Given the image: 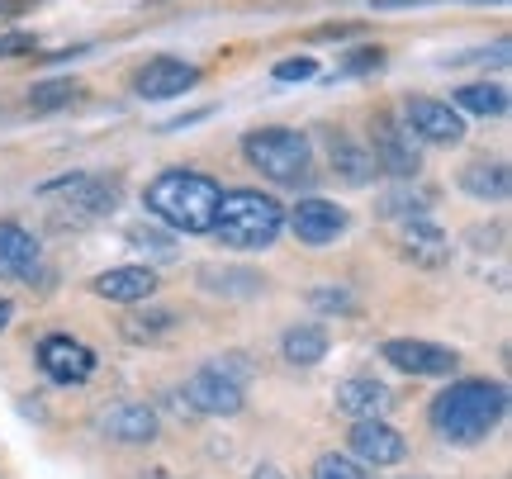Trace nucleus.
<instances>
[{
    "instance_id": "obj_1",
    "label": "nucleus",
    "mask_w": 512,
    "mask_h": 479,
    "mask_svg": "<svg viewBox=\"0 0 512 479\" xmlns=\"http://www.w3.org/2000/svg\"><path fill=\"white\" fill-rule=\"evenodd\" d=\"M508 413V389L494 380H456L432 399V427L441 442L475 446L484 442Z\"/></svg>"
},
{
    "instance_id": "obj_2",
    "label": "nucleus",
    "mask_w": 512,
    "mask_h": 479,
    "mask_svg": "<svg viewBox=\"0 0 512 479\" xmlns=\"http://www.w3.org/2000/svg\"><path fill=\"white\" fill-rule=\"evenodd\" d=\"M219 181H209L204 171H185L171 166L143 190V204L152 219H162L171 233H214V214H219Z\"/></svg>"
},
{
    "instance_id": "obj_3",
    "label": "nucleus",
    "mask_w": 512,
    "mask_h": 479,
    "mask_svg": "<svg viewBox=\"0 0 512 479\" xmlns=\"http://www.w3.org/2000/svg\"><path fill=\"white\" fill-rule=\"evenodd\" d=\"M214 233L233 252H266L285 233V204L261 195V190H228V195H219Z\"/></svg>"
},
{
    "instance_id": "obj_4",
    "label": "nucleus",
    "mask_w": 512,
    "mask_h": 479,
    "mask_svg": "<svg viewBox=\"0 0 512 479\" xmlns=\"http://www.w3.org/2000/svg\"><path fill=\"white\" fill-rule=\"evenodd\" d=\"M242 157L275 185H304L313 171V143L299 129H256L242 138Z\"/></svg>"
},
{
    "instance_id": "obj_5",
    "label": "nucleus",
    "mask_w": 512,
    "mask_h": 479,
    "mask_svg": "<svg viewBox=\"0 0 512 479\" xmlns=\"http://www.w3.org/2000/svg\"><path fill=\"white\" fill-rule=\"evenodd\" d=\"M38 195H67L62 204H53V223L57 228H81V223L91 219H105L119 209V181L110 176H86V171H76V176H57V181H43L38 185Z\"/></svg>"
},
{
    "instance_id": "obj_6",
    "label": "nucleus",
    "mask_w": 512,
    "mask_h": 479,
    "mask_svg": "<svg viewBox=\"0 0 512 479\" xmlns=\"http://www.w3.org/2000/svg\"><path fill=\"white\" fill-rule=\"evenodd\" d=\"M403 124H408V133L418 143H432V148H456L460 138H465V119H460L456 105L427 100V95H413L403 105Z\"/></svg>"
},
{
    "instance_id": "obj_7",
    "label": "nucleus",
    "mask_w": 512,
    "mask_h": 479,
    "mask_svg": "<svg viewBox=\"0 0 512 479\" xmlns=\"http://www.w3.org/2000/svg\"><path fill=\"white\" fill-rule=\"evenodd\" d=\"M38 370L53 385H86L95 375V351L86 342L67 337V332H53V337L38 342Z\"/></svg>"
},
{
    "instance_id": "obj_8",
    "label": "nucleus",
    "mask_w": 512,
    "mask_h": 479,
    "mask_svg": "<svg viewBox=\"0 0 512 479\" xmlns=\"http://www.w3.org/2000/svg\"><path fill=\"white\" fill-rule=\"evenodd\" d=\"M247 385H238V380H228L223 370L204 366L190 375V385L181 389L185 404L195 408L200 418H233V413H242V404H247V394H242Z\"/></svg>"
},
{
    "instance_id": "obj_9",
    "label": "nucleus",
    "mask_w": 512,
    "mask_h": 479,
    "mask_svg": "<svg viewBox=\"0 0 512 479\" xmlns=\"http://www.w3.org/2000/svg\"><path fill=\"white\" fill-rule=\"evenodd\" d=\"M380 356L389 361L394 370L403 375H456L460 356L451 347H441V342H422V337H389L380 347Z\"/></svg>"
},
{
    "instance_id": "obj_10",
    "label": "nucleus",
    "mask_w": 512,
    "mask_h": 479,
    "mask_svg": "<svg viewBox=\"0 0 512 479\" xmlns=\"http://www.w3.org/2000/svg\"><path fill=\"white\" fill-rule=\"evenodd\" d=\"M370 157H375V166H380V171L399 176V181H413V176H418V166H422L418 138L408 133V124L389 119V114H380V119H375V148H370Z\"/></svg>"
},
{
    "instance_id": "obj_11",
    "label": "nucleus",
    "mask_w": 512,
    "mask_h": 479,
    "mask_svg": "<svg viewBox=\"0 0 512 479\" xmlns=\"http://www.w3.org/2000/svg\"><path fill=\"white\" fill-rule=\"evenodd\" d=\"M285 223L294 228V238L309 242V247H328V242H337L342 233H347V209L342 204L323 200V195H309V200H299L285 214Z\"/></svg>"
},
{
    "instance_id": "obj_12",
    "label": "nucleus",
    "mask_w": 512,
    "mask_h": 479,
    "mask_svg": "<svg viewBox=\"0 0 512 479\" xmlns=\"http://www.w3.org/2000/svg\"><path fill=\"white\" fill-rule=\"evenodd\" d=\"M200 86V67L195 62H185V57H152L143 72L133 76V91L143 95V100H176V95L195 91Z\"/></svg>"
},
{
    "instance_id": "obj_13",
    "label": "nucleus",
    "mask_w": 512,
    "mask_h": 479,
    "mask_svg": "<svg viewBox=\"0 0 512 479\" xmlns=\"http://www.w3.org/2000/svg\"><path fill=\"white\" fill-rule=\"evenodd\" d=\"M347 442H351V461H361V465H399L403 456H408V442H403V432L399 427H389L384 418H361V423L347 432Z\"/></svg>"
},
{
    "instance_id": "obj_14",
    "label": "nucleus",
    "mask_w": 512,
    "mask_h": 479,
    "mask_svg": "<svg viewBox=\"0 0 512 479\" xmlns=\"http://www.w3.org/2000/svg\"><path fill=\"white\" fill-rule=\"evenodd\" d=\"M38 266H43V247H38V238L24 228V223L5 219L0 223V276L34 285Z\"/></svg>"
},
{
    "instance_id": "obj_15",
    "label": "nucleus",
    "mask_w": 512,
    "mask_h": 479,
    "mask_svg": "<svg viewBox=\"0 0 512 479\" xmlns=\"http://www.w3.org/2000/svg\"><path fill=\"white\" fill-rule=\"evenodd\" d=\"M95 427H100V437H110V442H119V446L157 442V413L147 404H110L95 418Z\"/></svg>"
},
{
    "instance_id": "obj_16",
    "label": "nucleus",
    "mask_w": 512,
    "mask_h": 479,
    "mask_svg": "<svg viewBox=\"0 0 512 479\" xmlns=\"http://www.w3.org/2000/svg\"><path fill=\"white\" fill-rule=\"evenodd\" d=\"M95 295L114 299V304H143L157 295V276H152V266H110L95 276Z\"/></svg>"
},
{
    "instance_id": "obj_17",
    "label": "nucleus",
    "mask_w": 512,
    "mask_h": 479,
    "mask_svg": "<svg viewBox=\"0 0 512 479\" xmlns=\"http://www.w3.org/2000/svg\"><path fill=\"white\" fill-rule=\"evenodd\" d=\"M389 404H394V389L380 385V380H370V375H351V380H342L337 385V408L347 413V418H384L389 413Z\"/></svg>"
},
{
    "instance_id": "obj_18",
    "label": "nucleus",
    "mask_w": 512,
    "mask_h": 479,
    "mask_svg": "<svg viewBox=\"0 0 512 479\" xmlns=\"http://www.w3.org/2000/svg\"><path fill=\"white\" fill-rule=\"evenodd\" d=\"M403 257L413 261V266L437 271V266H446V261H451V238L441 233L437 223L413 219V223H403Z\"/></svg>"
},
{
    "instance_id": "obj_19",
    "label": "nucleus",
    "mask_w": 512,
    "mask_h": 479,
    "mask_svg": "<svg viewBox=\"0 0 512 479\" xmlns=\"http://www.w3.org/2000/svg\"><path fill=\"white\" fill-rule=\"evenodd\" d=\"M328 157H332V171H337L347 185H370L375 171H380L375 157H370V148L351 143L347 133H328Z\"/></svg>"
},
{
    "instance_id": "obj_20",
    "label": "nucleus",
    "mask_w": 512,
    "mask_h": 479,
    "mask_svg": "<svg viewBox=\"0 0 512 479\" xmlns=\"http://www.w3.org/2000/svg\"><path fill=\"white\" fill-rule=\"evenodd\" d=\"M460 190L475 195V200H484V204L508 200V190H512L508 162H470L465 171H460Z\"/></svg>"
},
{
    "instance_id": "obj_21",
    "label": "nucleus",
    "mask_w": 512,
    "mask_h": 479,
    "mask_svg": "<svg viewBox=\"0 0 512 479\" xmlns=\"http://www.w3.org/2000/svg\"><path fill=\"white\" fill-rule=\"evenodd\" d=\"M280 356H285L290 366H318V361L328 356V328H318V323H294V328L280 337Z\"/></svg>"
},
{
    "instance_id": "obj_22",
    "label": "nucleus",
    "mask_w": 512,
    "mask_h": 479,
    "mask_svg": "<svg viewBox=\"0 0 512 479\" xmlns=\"http://www.w3.org/2000/svg\"><path fill=\"white\" fill-rule=\"evenodd\" d=\"M456 110L479 114V119H498V114H508V91L498 81H470V86L456 91Z\"/></svg>"
},
{
    "instance_id": "obj_23",
    "label": "nucleus",
    "mask_w": 512,
    "mask_h": 479,
    "mask_svg": "<svg viewBox=\"0 0 512 479\" xmlns=\"http://www.w3.org/2000/svg\"><path fill=\"white\" fill-rule=\"evenodd\" d=\"M427 209H432V200H427L422 190H413L408 181H399L394 190H384V195H380V214H384V219L413 223V219H427Z\"/></svg>"
},
{
    "instance_id": "obj_24",
    "label": "nucleus",
    "mask_w": 512,
    "mask_h": 479,
    "mask_svg": "<svg viewBox=\"0 0 512 479\" xmlns=\"http://www.w3.org/2000/svg\"><path fill=\"white\" fill-rule=\"evenodd\" d=\"M176 323H181V318L171 314V309H147V314H128L119 328H124L128 342H157V337H166Z\"/></svg>"
},
{
    "instance_id": "obj_25",
    "label": "nucleus",
    "mask_w": 512,
    "mask_h": 479,
    "mask_svg": "<svg viewBox=\"0 0 512 479\" xmlns=\"http://www.w3.org/2000/svg\"><path fill=\"white\" fill-rule=\"evenodd\" d=\"M200 285L219 290V295H256L261 276L256 271H219V266H200Z\"/></svg>"
},
{
    "instance_id": "obj_26",
    "label": "nucleus",
    "mask_w": 512,
    "mask_h": 479,
    "mask_svg": "<svg viewBox=\"0 0 512 479\" xmlns=\"http://www.w3.org/2000/svg\"><path fill=\"white\" fill-rule=\"evenodd\" d=\"M76 81H38L34 91H29V110L34 114H48V110H62V105H72L76 100Z\"/></svg>"
},
{
    "instance_id": "obj_27",
    "label": "nucleus",
    "mask_w": 512,
    "mask_h": 479,
    "mask_svg": "<svg viewBox=\"0 0 512 479\" xmlns=\"http://www.w3.org/2000/svg\"><path fill=\"white\" fill-rule=\"evenodd\" d=\"M124 238H128V247H143V252H157V257H176V247H171V233L152 228V223H128Z\"/></svg>"
},
{
    "instance_id": "obj_28",
    "label": "nucleus",
    "mask_w": 512,
    "mask_h": 479,
    "mask_svg": "<svg viewBox=\"0 0 512 479\" xmlns=\"http://www.w3.org/2000/svg\"><path fill=\"white\" fill-rule=\"evenodd\" d=\"M313 479H370V475H366V465L361 461L328 451V456H318V461H313Z\"/></svg>"
},
{
    "instance_id": "obj_29",
    "label": "nucleus",
    "mask_w": 512,
    "mask_h": 479,
    "mask_svg": "<svg viewBox=\"0 0 512 479\" xmlns=\"http://www.w3.org/2000/svg\"><path fill=\"white\" fill-rule=\"evenodd\" d=\"M384 67V48H356V53L337 67V76H361V72H380Z\"/></svg>"
},
{
    "instance_id": "obj_30",
    "label": "nucleus",
    "mask_w": 512,
    "mask_h": 479,
    "mask_svg": "<svg viewBox=\"0 0 512 479\" xmlns=\"http://www.w3.org/2000/svg\"><path fill=\"white\" fill-rule=\"evenodd\" d=\"M275 81H309L318 76V62L313 57H285V62H275Z\"/></svg>"
},
{
    "instance_id": "obj_31",
    "label": "nucleus",
    "mask_w": 512,
    "mask_h": 479,
    "mask_svg": "<svg viewBox=\"0 0 512 479\" xmlns=\"http://www.w3.org/2000/svg\"><path fill=\"white\" fill-rule=\"evenodd\" d=\"M313 309H323V314H351L356 299L347 290H313Z\"/></svg>"
},
{
    "instance_id": "obj_32",
    "label": "nucleus",
    "mask_w": 512,
    "mask_h": 479,
    "mask_svg": "<svg viewBox=\"0 0 512 479\" xmlns=\"http://www.w3.org/2000/svg\"><path fill=\"white\" fill-rule=\"evenodd\" d=\"M34 48H38V38L24 34V29H10V34H0V62H5V57H19V53H34Z\"/></svg>"
},
{
    "instance_id": "obj_33",
    "label": "nucleus",
    "mask_w": 512,
    "mask_h": 479,
    "mask_svg": "<svg viewBox=\"0 0 512 479\" xmlns=\"http://www.w3.org/2000/svg\"><path fill=\"white\" fill-rule=\"evenodd\" d=\"M347 34H356L351 24H323V29H318V38H347Z\"/></svg>"
},
{
    "instance_id": "obj_34",
    "label": "nucleus",
    "mask_w": 512,
    "mask_h": 479,
    "mask_svg": "<svg viewBox=\"0 0 512 479\" xmlns=\"http://www.w3.org/2000/svg\"><path fill=\"white\" fill-rule=\"evenodd\" d=\"M10 318H15V304H10V299L0 295V332L10 328Z\"/></svg>"
},
{
    "instance_id": "obj_35",
    "label": "nucleus",
    "mask_w": 512,
    "mask_h": 479,
    "mask_svg": "<svg viewBox=\"0 0 512 479\" xmlns=\"http://www.w3.org/2000/svg\"><path fill=\"white\" fill-rule=\"evenodd\" d=\"M252 479H285V475H280L275 465H256V470H252Z\"/></svg>"
},
{
    "instance_id": "obj_36",
    "label": "nucleus",
    "mask_w": 512,
    "mask_h": 479,
    "mask_svg": "<svg viewBox=\"0 0 512 479\" xmlns=\"http://www.w3.org/2000/svg\"><path fill=\"white\" fill-rule=\"evenodd\" d=\"M15 5H19V0H0V19H10V15H15Z\"/></svg>"
}]
</instances>
